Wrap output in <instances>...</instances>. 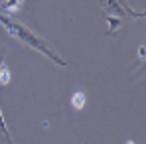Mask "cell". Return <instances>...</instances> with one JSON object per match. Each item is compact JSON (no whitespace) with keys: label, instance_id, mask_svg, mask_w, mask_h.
<instances>
[{"label":"cell","instance_id":"4","mask_svg":"<svg viewBox=\"0 0 146 144\" xmlns=\"http://www.w3.org/2000/svg\"><path fill=\"white\" fill-rule=\"evenodd\" d=\"M20 2H22V0H10V2L6 4V8H16V6H20Z\"/></svg>","mask_w":146,"mask_h":144},{"label":"cell","instance_id":"1","mask_svg":"<svg viewBox=\"0 0 146 144\" xmlns=\"http://www.w3.org/2000/svg\"><path fill=\"white\" fill-rule=\"evenodd\" d=\"M0 22L6 26V30H8V34L10 36H16L24 46H30V48H36L38 51H44L48 57H51L55 63H59V65H65L53 51H51V48H48V44L44 42V40H40L38 36H34L28 28H26L24 24H20V22H16V20H12V18H8V16H4V14H0Z\"/></svg>","mask_w":146,"mask_h":144},{"label":"cell","instance_id":"2","mask_svg":"<svg viewBox=\"0 0 146 144\" xmlns=\"http://www.w3.org/2000/svg\"><path fill=\"white\" fill-rule=\"evenodd\" d=\"M71 105L75 109H83L85 107V93L83 91H77V93H73L71 97Z\"/></svg>","mask_w":146,"mask_h":144},{"label":"cell","instance_id":"5","mask_svg":"<svg viewBox=\"0 0 146 144\" xmlns=\"http://www.w3.org/2000/svg\"><path fill=\"white\" fill-rule=\"evenodd\" d=\"M128 144H134V142H132V140H130V142H128Z\"/></svg>","mask_w":146,"mask_h":144},{"label":"cell","instance_id":"3","mask_svg":"<svg viewBox=\"0 0 146 144\" xmlns=\"http://www.w3.org/2000/svg\"><path fill=\"white\" fill-rule=\"evenodd\" d=\"M8 81H10V71H8V67H6V65H2V67H0V83H2V85H6Z\"/></svg>","mask_w":146,"mask_h":144}]
</instances>
